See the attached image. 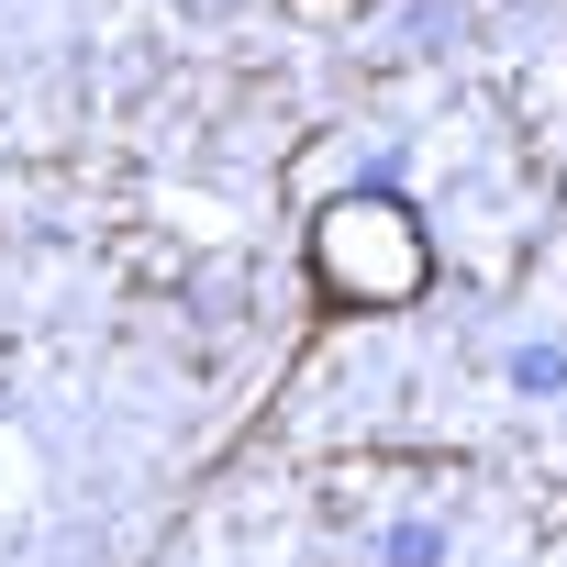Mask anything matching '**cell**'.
<instances>
[{"instance_id": "6da1fadb", "label": "cell", "mask_w": 567, "mask_h": 567, "mask_svg": "<svg viewBox=\"0 0 567 567\" xmlns=\"http://www.w3.org/2000/svg\"><path fill=\"white\" fill-rule=\"evenodd\" d=\"M423 267H434V245H423V223L401 212V200H334L323 223H312V278L334 301H357V312H401L412 290H423Z\"/></svg>"}, {"instance_id": "7a4b0ae2", "label": "cell", "mask_w": 567, "mask_h": 567, "mask_svg": "<svg viewBox=\"0 0 567 567\" xmlns=\"http://www.w3.org/2000/svg\"><path fill=\"white\" fill-rule=\"evenodd\" d=\"M512 379H523V390H556V379H567V357H545V346H523V357H512Z\"/></svg>"}, {"instance_id": "3957f363", "label": "cell", "mask_w": 567, "mask_h": 567, "mask_svg": "<svg viewBox=\"0 0 567 567\" xmlns=\"http://www.w3.org/2000/svg\"><path fill=\"white\" fill-rule=\"evenodd\" d=\"M434 556H445V534H434V523H412V534L390 545V567H434Z\"/></svg>"}]
</instances>
